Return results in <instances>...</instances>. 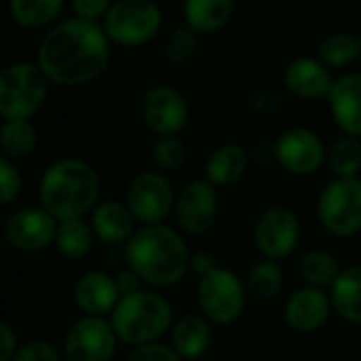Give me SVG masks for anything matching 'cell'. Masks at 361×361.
I'll list each match as a JSON object with an SVG mask.
<instances>
[{
	"label": "cell",
	"instance_id": "9a60e30c",
	"mask_svg": "<svg viewBox=\"0 0 361 361\" xmlns=\"http://www.w3.org/2000/svg\"><path fill=\"white\" fill-rule=\"evenodd\" d=\"M142 118L157 135H178L188 123L186 97L169 85H154L142 97Z\"/></svg>",
	"mask_w": 361,
	"mask_h": 361
},
{
	"label": "cell",
	"instance_id": "8fae6325",
	"mask_svg": "<svg viewBox=\"0 0 361 361\" xmlns=\"http://www.w3.org/2000/svg\"><path fill=\"white\" fill-rule=\"evenodd\" d=\"M254 243L267 260H283L292 256L300 243V220L283 205L262 212L254 226Z\"/></svg>",
	"mask_w": 361,
	"mask_h": 361
},
{
	"label": "cell",
	"instance_id": "44dd1931",
	"mask_svg": "<svg viewBox=\"0 0 361 361\" xmlns=\"http://www.w3.org/2000/svg\"><path fill=\"white\" fill-rule=\"evenodd\" d=\"M212 343V326L201 313H186L171 326V347L182 360H199Z\"/></svg>",
	"mask_w": 361,
	"mask_h": 361
},
{
	"label": "cell",
	"instance_id": "3957f363",
	"mask_svg": "<svg viewBox=\"0 0 361 361\" xmlns=\"http://www.w3.org/2000/svg\"><path fill=\"white\" fill-rule=\"evenodd\" d=\"M99 176L82 159H59L51 163L38 184L40 207H44L57 222L70 218H85L97 207Z\"/></svg>",
	"mask_w": 361,
	"mask_h": 361
},
{
	"label": "cell",
	"instance_id": "836d02e7",
	"mask_svg": "<svg viewBox=\"0 0 361 361\" xmlns=\"http://www.w3.org/2000/svg\"><path fill=\"white\" fill-rule=\"evenodd\" d=\"M21 192V173L15 161L2 157L0 159V203L11 205Z\"/></svg>",
	"mask_w": 361,
	"mask_h": 361
},
{
	"label": "cell",
	"instance_id": "4dcf8cb0",
	"mask_svg": "<svg viewBox=\"0 0 361 361\" xmlns=\"http://www.w3.org/2000/svg\"><path fill=\"white\" fill-rule=\"evenodd\" d=\"M328 163L336 178H357V173H361L360 137L345 135L334 142L328 152Z\"/></svg>",
	"mask_w": 361,
	"mask_h": 361
},
{
	"label": "cell",
	"instance_id": "74e56055",
	"mask_svg": "<svg viewBox=\"0 0 361 361\" xmlns=\"http://www.w3.org/2000/svg\"><path fill=\"white\" fill-rule=\"evenodd\" d=\"M0 361H13L19 345H17V334L8 324H0Z\"/></svg>",
	"mask_w": 361,
	"mask_h": 361
},
{
	"label": "cell",
	"instance_id": "f1b7e54d",
	"mask_svg": "<svg viewBox=\"0 0 361 361\" xmlns=\"http://www.w3.org/2000/svg\"><path fill=\"white\" fill-rule=\"evenodd\" d=\"M317 57L328 68H345L361 57V38L351 32H332L317 44Z\"/></svg>",
	"mask_w": 361,
	"mask_h": 361
},
{
	"label": "cell",
	"instance_id": "d6a6232c",
	"mask_svg": "<svg viewBox=\"0 0 361 361\" xmlns=\"http://www.w3.org/2000/svg\"><path fill=\"white\" fill-rule=\"evenodd\" d=\"M152 161L163 171H176L186 161V144L178 135H159L152 146Z\"/></svg>",
	"mask_w": 361,
	"mask_h": 361
},
{
	"label": "cell",
	"instance_id": "ba28073f",
	"mask_svg": "<svg viewBox=\"0 0 361 361\" xmlns=\"http://www.w3.org/2000/svg\"><path fill=\"white\" fill-rule=\"evenodd\" d=\"M322 226L336 237H353L361 231V180L334 178L317 199Z\"/></svg>",
	"mask_w": 361,
	"mask_h": 361
},
{
	"label": "cell",
	"instance_id": "7c38bea8",
	"mask_svg": "<svg viewBox=\"0 0 361 361\" xmlns=\"http://www.w3.org/2000/svg\"><path fill=\"white\" fill-rule=\"evenodd\" d=\"M176 220L182 233L197 237L207 233L218 216V186L207 178L190 180L176 195Z\"/></svg>",
	"mask_w": 361,
	"mask_h": 361
},
{
	"label": "cell",
	"instance_id": "4316f807",
	"mask_svg": "<svg viewBox=\"0 0 361 361\" xmlns=\"http://www.w3.org/2000/svg\"><path fill=\"white\" fill-rule=\"evenodd\" d=\"M63 8V0H8L11 19L23 30L51 25Z\"/></svg>",
	"mask_w": 361,
	"mask_h": 361
},
{
	"label": "cell",
	"instance_id": "ab89813d",
	"mask_svg": "<svg viewBox=\"0 0 361 361\" xmlns=\"http://www.w3.org/2000/svg\"><path fill=\"white\" fill-rule=\"evenodd\" d=\"M216 269H218V260L214 258V254H209V252H197V254H192V258H190V271L197 273L199 277H205V275H209Z\"/></svg>",
	"mask_w": 361,
	"mask_h": 361
},
{
	"label": "cell",
	"instance_id": "30bf717a",
	"mask_svg": "<svg viewBox=\"0 0 361 361\" xmlns=\"http://www.w3.org/2000/svg\"><path fill=\"white\" fill-rule=\"evenodd\" d=\"M125 203L140 224H163L176 207L173 186L161 171H142L129 182Z\"/></svg>",
	"mask_w": 361,
	"mask_h": 361
},
{
	"label": "cell",
	"instance_id": "d590c367",
	"mask_svg": "<svg viewBox=\"0 0 361 361\" xmlns=\"http://www.w3.org/2000/svg\"><path fill=\"white\" fill-rule=\"evenodd\" d=\"M127 361H182V357L171 345H163L157 341V343L133 347Z\"/></svg>",
	"mask_w": 361,
	"mask_h": 361
},
{
	"label": "cell",
	"instance_id": "7a4b0ae2",
	"mask_svg": "<svg viewBox=\"0 0 361 361\" xmlns=\"http://www.w3.org/2000/svg\"><path fill=\"white\" fill-rule=\"evenodd\" d=\"M125 258L142 281L173 288L190 271V250L180 233L165 224H142L125 245Z\"/></svg>",
	"mask_w": 361,
	"mask_h": 361
},
{
	"label": "cell",
	"instance_id": "83f0119b",
	"mask_svg": "<svg viewBox=\"0 0 361 361\" xmlns=\"http://www.w3.org/2000/svg\"><path fill=\"white\" fill-rule=\"evenodd\" d=\"M341 271L343 269L338 260L326 250H309L298 262V273L302 281L311 288H322V290L332 288Z\"/></svg>",
	"mask_w": 361,
	"mask_h": 361
},
{
	"label": "cell",
	"instance_id": "2e32d148",
	"mask_svg": "<svg viewBox=\"0 0 361 361\" xmlns=\"http://www.w3.org/2000/svg\"><path fill=\"white\" fill-rule=\"evenodd\" d=\"M332 311L334 305L330 294H326V290L322 288L307 286L288 298L283 309V319L290 330L298 334H311L317 332L322 326H326Z\"/></svg>",
	"mask_w": 361,
	"mask_h": 361
},
{
	"label": "cell",
	"instance_id": "d4e9b609",
	"mask_svg": "<svg viewBox=\"0 0 361 361\" xmlns=\"http://www.w3.org/2000/svg\"><path fill=\"white\" fill-rule=\"evenodd\" d=\"M95 231L91 222L85 218H70L57 222V233H55V247L59 250L61 256L70 260H80L85 258L95 241Z\"/></svg>",
	"mask_w": 361,
	"mask_h": 361
},
{
	"label": "cell",
	"instance_id": "277c9868",
	"mask_svg": "<svg viewBox=\"0 0 361 361\" xmlns=\"http://www.w3.org/2000/svg\"><path fill=\"white\" fill-rule=\"evenodd\" d=\"M110 324L121 343L140 347L157 343L173 326L171 305L154 292L140 290L135 294L121 296L118 305L110 313Z\"/></svg>",
	"mask_w": 361,
	"mask_h": 361
},
{
	"label": "cell",
	"instance_id": "f35d334b",
	"mask_svg": "<svg viewBox=\"0 0 361 361\" xmlns=\"http://www.w3.org/2000/svg\"><path fill=\"white\" fill-rule=\"evenodd\" d=\"M114 279H116V286H118V290H121V296L135 294V292L142 290V277H140L133 269L118 271Z\"/></svg>",
	"mask_w": 361,
	"mask_h": 361
},
{
	"label": "cell",
	"instance_id": "ac0fdd59",
	"mask_svg": "<svg viewBox=\"0 0 361 361\" xmlns=\"http://www.w3.org/2000/svg\"><path fill=\"white\" fill-rule=\"evenodd\" d=\"M74 300L85 315L106 317L118 305L121 290L112 275L104 271H87L74 283Z\"/></svg>",
	"mask_w": 361,
	"mask_h": 361
},
{
	"label": "cell",
	"instance_id": "603a6c76",
	"mask_svg": "<svg viewBox=\"0 0 361 361\" xmlns=\"http://www.w3.org/2000/svg\"><path fill=\"white\" fill-rule=\"evenodd\" d=\"M184 23L199 34L222 30L235 15V0H184Z\"/></svg>",
	"mask_w": 361,
	"mask_h": 361
},
{
	"label": "cell",
	"instance_id": "5bb4252c",
	"mask_svg": "<svg viewBox=\"0 0 361 361\" xmlns=\"http://www.w3.org/2000/svg\"><path fill=\"white\" fill-rule=\"evenodd\" d=\"M273 152L281 169L292 176H313L328 157L322 137L305 127L286 129L277 137Z\"/></svg>",
	"mask_w": 361,
	"mask_h": 361
},
{
	"label": "cell",
	"instance_id": "5b68a950",
	"mask_svg": "<svg viewBox=\"0 0 361 361\" xmlns=\"http://www.w3.org/2000/svg\"><path fill=\"white\" fill-rule=\"evenodd\" d=\"M49 78L38 63L13 61L0 74V114L4 121L32 118L44 104Z\"/></svg>",
	"mask_w": 361,
	"mask_h": 361
},
{
	"label": "cell",
	"instance_id": "cb8c5ba5",
	"mask_svg": "<svg viewBox=\"0 0 361 361\" xmlns=\"http://www.w3.org/2000/svg\"><path fill=\"white\" fill-rule=\"evenodd\" d=\"M334 311L349 324L361 326V264L343 269L330 288Z\"/></svg>",
	"mask_w": 361,
	"mask_h": 361
},
{
	"label": "cell",
	"instance_id": "e575fe53",
	"mask_svg": "<svg viewBox=\"0 0 361 361\" xmlns=\"http://www.w3.org/2000/svg\"><path fill=\"white\" fill-rule=\"evenodd\" d=\"M13 361H63L57 349L47 341H27L19 345Z\"/></svg>",
	"mask_w": 361,
	"mask_h": 361
},
{
	"label": "cell",
	"instance_id": "7402d4cb",
	"mask_svg": "<svg viewBox=\"0 0 361 361\" xmlns=\"http://www.w3.org/2000/svg\"><path fill=\"white\" fill-rule=\"evenodd\" d=\"M247 165H250V154L241 144H222L207 157L205 178L218 188L231 186L243 178Z\"/></svg>",
	"mask_w": 361,
	"mask_h": 361
},
{
	"label": "cell",
	"instance_id": "6da1fadb",
	"mask_svg": "<svg viewBox=\"0 0 361 361\" xmlns=\"http://www.w3.org/2000/svg\"><path fill=\"white\" fill-rule=\"evenodd\" d=\"M110 38L99 21L70 17L40 40L36 63L57 87H82L99 78L110 63Z\"/></svg>",
	"mask_w": 361,
	"mask_h": 361
},
{
	"label": "cell",
	"instance_id": "8d00e7d4",
	"mask_svg": "<svg viewBox=\"0 0 361 361\" xmlns=\"http://www.w3.org/2000/svg\"><path fill=\"white\" fill-rule=\"evenodd\" d=\"M114 0H72L74 17L87 19V21H99L106 17Z\"/></svg>",
	"mask_w": 361,
	"mask_h": 361
},
{
	"label": "cell",
	"instance_id": "ffe728a7",
	"mask_svg": "<svg viewBox=\"0 0 361 361\" xmlns=\"http://www.w3.org/2000/svg\"><path fill=\"white\" fill-rule=\"evenodd\" d=\"M135 222L137 220L133 218L127 203L118 201H102L91 212V226L95 237L110 245L127 243L135 233Z\"/></svg>",
	"mask_w": 361,
	"mask_h": 361
},
{
	"label": "cell",
	"instance_id": "8992f818",
	"mask_svg": "<svg viewBox=\"0 0 361 361\" xmlns=\"http://www.w3.org/2000/svg\"><path fill=\"white\" fill-rule=\"evenodd\" d=\"M102 25L112 44L142 47L161 32L163 13L154 0H114Z\"/></svg>",
	"mask_w": 361,
	"mask_h": 361
},
{
	"label": "cell",
	"instance_id": "484cf974",
	"mask_svg": "<svg viewBox=\"0 0 361 361\" xmlns=\"http://www.w3.org/2000/svg\"><path fill=\"white\" fill-rule=\"evenodd\" d=\"M38 144V131L30 118H11L0 127V146L6 159H27Z\"/></svg>",
	"mask_w": 361,
	"mask_h": 361
},
{
	"label": "cell",
	"instance_id": "e0dca14e",
	"mask_svg": "<svg viewBox=\"0 0 361 361\" xmlns=\"http://www.w3.org/2000/svg\"><path fill=\"white\" fill-rule=\"evenodd\" d=\"M283 85L294 97L319 99L330 95L334 78L319 57H296L283 72Z\"/></svg>",
	"mask_w": 361,
	"mask_h": 361
},
{
	"label": "cell",
	"instance_id": "d6986e66",
	"mask_svg": "<svg viewBox=\"0 0 361 361\" xmlns=\"http://www.w3.org/2000/svg\"><path fill=\"white\" fill-rule=\"evenodd\" d=\"M334 123L351 137H361V74H345L334 80L328 95Z\"/></svg>",
	"mask_w": 361,
	"mask_h": 361
},
{
	"label": "cell",
	"instance_id": "f546056e",
	"mask_svg": "<svg viewBox=\"0 0 361 361\" xmlns=\"http://www.w3.org/2000/svg\"><path fill=\"white\" fill-rule=\"evenodd\" d=\"M247 294H252L260 302L275 300L283 290V271L277 260H262L254 264L245 277Z\"/></svg>",
	"mask_w": 361,
	"mask_h": 361
},
{
	"label": "cell",
	"instance_id": "9c48e42d",
	"mask_svg": "<svg viewBox=\"0 0 361 361\" xmlns=\"http://www.w3.org/2000/svg\"><path fill=\"white\" fill-rule=\"evenodd\" d=\"M118 336L110 319L82 315L63 338V361H112Z\"/></svg>",
	"mask_w": 361,
	"mask_h": 361
},
{
	"label": "cell",
	"instance_id": "1f68e13d",
	"mask_svg": "<svg viewBox=\"0 0 361 361\" xmlns=\"http://www.w3.org/2000/svg\"><path fill=\"white\" fill-rule=\"evenodd\" d=\"M197 49H199V32L184 23V25L173 27L171 34L167 36L165 57L171 63L182 66V63H186V61H190L195 57Z\"/></svg>",
	"mask_w": 361,
	"mask_h": 361
},
{
	"label": "cell",
	"instance_id": "52a82bcc",
	"mask_svg": "<svg viewBox=\"0 0 361 361\" xmlns=\"http://www.w3.org/2000/svg\"><path fill=\"white\" fill-rule=\"evenodd\" d=\"M247 288L231 271L218 267L205 277H199L197 305L199 313L214 326H231L245 309Z\"/></svg>",
	"mask_w": 361,
	"mask_h": 361
},
{
	"label": "cell",
	"instance_id": "4fadbf2b",
	"mask_svg": "<svg viewBox=\"0 0 361 361\" xmlns=\"http://www.w3.org/2000/svg\"><path fill=\"white\" fill-rule=\"evenodd\" d=\"M2 233L13 250L38 254L55 243L57 220L44 207H23L4 220Z\"/></svg>",
	"mask_w": 361,
	"mask_h": 361
}]
</instances>
